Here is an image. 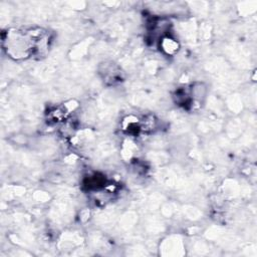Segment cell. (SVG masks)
Wrapping results in <instances>:
<instances>
[{
    "mask_svg": "<svg viewBox=\"0 0 257 257\" xmlns=\"http://www.w3.org/2000/svg\"><path fill=\"white\" fill-rule=\"evenodd\" d=\"M49 35L40 28L11 29L3 36V47L10 57L25 59L43 54L48 48Z\"/></svg>",
    "mask_w": 257,
    "mask_h": 257,
    "instance_id": "6da1fadb",
    "label": "cell"
}]
</instances>
